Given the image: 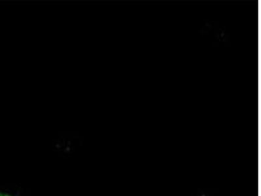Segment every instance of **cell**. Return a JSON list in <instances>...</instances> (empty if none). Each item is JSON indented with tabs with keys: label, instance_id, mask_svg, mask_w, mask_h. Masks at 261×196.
Instances as JSON below:
<instances>
[{
	"label": "cell",
	"instance_id": "6da1fadb",
	"mask_svg": "<svg viewBox=\"0 0 261 196\" xmlns=\"http://www.w3.org/2000/svg\"><path fill=\"white\" fill-rule=\"evenodd\" d=\"M0 196H11V195L8 194V193L0 192Z\"/></svg>",
	"mask_w": 261,
	"mask_h": 196
}]
</instances>
